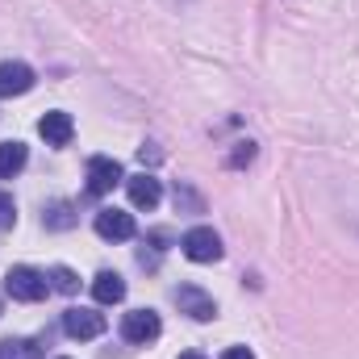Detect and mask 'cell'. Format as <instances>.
I'll return each instance as SVG.
<instances>
[{
    "label": "cell",
    "mask_w": 359,
    "mask_h": 359,
    "mask_svg": "<svg viewBox=\"0 0 359 359\" xmlns=\"http://www.w3.org/2000/svg\"><path fill=\"white\" fill-rule=\"evenodd\" d=\"M138 159H142V163H159V159H163V151H159L155 142H142V147H138Z\"/></svg>",
    "instance_id": "obj_18"
},
{
    "label": "cell",
    "mask_w": 359,
    "mask_h": 359,
    "mask_svg": "<svg viewBox=\"0 0 359 359\" xmlns=\"http://www.w3.org/2000/svg\"><path fill=\"white\" fill-rule=\"evenodd\" d=\"M255 159V142H234V155H230V168H247Z\"/></svg>",
    "instance_id": "obj_16"
},
{
    "label": "cell",
    "mask_w": 359,
    "mask_h": 359,
    "mask_svg": "<svg viewBox=\"0 0 359 359\" xmlns=\"http://www.w3.org/2000/svg\"><path fill=\"white\" fill-rule=\"evenodd\" d=\"M34 88V67L21 59H4L0 63V96H25Z\"/></svg>",
    "instance_id": "obj_8"
},
{
    "label": "cell",
    "mask_w": 359,
    "mask_h": 359,
    "mask_svg": "<svg viewBox=\"0 0 359 359\" xmlns=\"http://www.w3.org/2000/svg\"><path fill=\"white\" fill-rule=\"evenodd\" d=\"M180 359H205V355H201V351H184Z\"/></svg>",
    "instance_id": "obj_20"
},
{
    "label": "cell",
    "mask_w": 359,
    "mask_h": 359,
    "mask_svg": "<svg viewBox=\"0 0 359 359\" xmlns=\"http://www.w3.org/2000/svg\"><path fill=\"white\" fill-rule=\"evenodd\" d=\"M92 297H96L100 305H117V301L126 297V280H121L117 271H100V276L92 280Z\"/></svg>",
    "instance_id": "obj_11"
},
{
    "label": "cell",
    "mask_w": 359,
    "mask_h": 359,
    "mask_svg": "<svg viewBox=\"0 0 359 359\" xmlns=\"http://www.w3.org/2000/svg\"><path fill=\"white\" fill-rule=\"evenodd\" d=\"M38 134L50 142V147H67L72 142V134H76V121H72V113H46L42 121H38Z\"/></svg>",
    "instance_id": "obj_10"
},
{
    "label": "cell",
    "mask_w": 359,
    "mask_h": 359,
    "mask_svg": "<svg viewBox=\"0 0 359 359\" xmlns=\"http://www.w3.org/2000/svg\"><path fill=\"white\" fill-rule=\"evenodd\" d=\"M13 222H17V205H13V196H8V192H0V226H4V230H13Z\"/></svg>",
    "instance_id": "obj_17"
},
{
    "label": "cell",
    "mask_w": 359,
    "mask_h": 359,
    "mask_svg": "<svg viewBox=\"0 0 359 359\" xmlns=\"http://www.w3.org/2000/svg\"><path fill=\"white\" fill-rule=\"evenodd\" d=\"M126 188H130V201H134V209H155L159 201H163V188H159V180L151 176V172H138V176L126 180Z\"/></svg>",
    "instance_id": "obj_9"
},
{
    "label": "cell",
    "mask_w": 359,
    "mask_h": 359,
    "mask_svg": "<svg viewBox=\"0 0 359 359\" xmlns=\"http://www.w3.org/2000/svg\"><path fill=\"white\" fill-rule=\"evenodd\" d=\"M159 330H163V322H159V313H151V309H130V313L121 318V339L134 343V347L155 343Z\"/></svg>",
    "instance_id": "obj_3"
},
{
    "label": "cell",
    "mask_w": 359,
    "mask_h": 359,
    "mask_svg": "<svg viewBox=\"0 0 359 359\" xmlns=\"http://www.w3.org/2000/svg\"><path fill=\"white\" fill-rule=\"evenodd\" d=\"M121 180H126V172H121V163H117V159H109V155H92V159H88V192H92V196L113 192Z\"/></svg>",
    "instance_id": "obj_4"
},
{
    "label": "cell",
    "mask_w": 359,
    "mask_h": 359,
    "mask_svg": "<svg viewBox=\"0 0 359 359\" xmlns=\"http://www.w3.org/2000/svg\"><path fill=\"white\" fill-rule=\"evenodd\" d=\"M4 292H8L13 301L34 305V301H42V297L50 292V280H46V271L29 268V264H17V268H8V276H4Z\"/></svg>",
    "instance_id": "obj_1"
},
{
    "label": "cell",
    "mask_w": 359,
    "mask_h": 359,
    "mask_svg": "<svg viewBox=\"0 0 359 359\" xmlns=\"http://www.w3.org/2000/svg\"><path fill=\"white\" fill-rule=\"evenodd\" d=\"M222 359H255V355H251L247 347H226V351H222Z\"/></svg>",
    "instance_id": "obj_19"
},
{
    "label": "cell",
    "mask_w": 359,
    "mask_h": 359,
    "mask_svg": "<svg viewBox=\"0 0 359 359\" xmlns=\"http://www.w3.org/2000/svg\"><path fill=\"white\" fill-rule=\"evenodd\" d=\"M180 251H184V259H192V264H217V259H222V234L209 230V226H192V230L180 238Z\"/></svg>",
    "instance_id": "obj_2"
},
{
    "label": "cell",
    "mask_w": 359,
    "mask_h": 359,
    "mask_svg": "<svg viewBox=\"0 0 359 359\" xmlns=\"http://www.w3.org/2000/svg\"><path fill=\"white\" fill-rule=\"evenodd\" d=\"M25 159H29L25 142H0V180H13L25 168Z\"/></svg>",
    "instance_id": "obj_12"
},
{
    "label": "cell",
    "mask_w": 359,
    "mask_h": 359,
    "mask_svg": "<svg viewBox=\"0 0 359 359\" xmlns=\"http://www.w3.org/2000/svg\"><path fill=\"white\" fill-rule=\"evenodd\" d=\"M46 280H50V288H59V292H67V297L80 288V276H76L72 268H50L46 271Z\"/></svg>",
    "instance_id": "obj_15"
},
{
    "label": "cell",
    "mask_w": 359,
    "mask_h": 359,
    "mask_svg": "<svg viewBox=\"0 0 359 359\" xmlns=\"http://www.w3.org/2000/svg\"><path fill=\"white\" fill-rule=\"evenodd\" d=\"M176 305H180V313H188L192 322H213V318H217L213 297H209V292H201L196 284H180V288H176Z\"/></svg>",
    "instance_id": "obj_6"
},
{
    "label": "cell",
    "mask_w": 359,
    "mask_h": 359,
    "mask_svg": "<svg viewBox=\"0 0 359 359\" xmlns=\"http://www.w3.org/2000/svg\"><path fill=\"white\" fill-rule=\"evenodd\" d=\"M0 359H42V347L34 339H4L0 343Z\"/></svg>",
    "instance_id": "obj_13"
},
{
    "label": "cell",
    "mask_w": 359,
    "mask_h": 359,
    "mask_svg": "<svg viewBox=\"0 0 359 359\" xmlns=\"http://www.w3.org/2000/svg\"><path fill=\"white\" fill-rule=\"evenodd\" d=\"M42 222H46L50 230H72V226H76V213H72V205H67V201H59V205H50V209H46V217H42Z\"/></svg>",
    "instance_id": "obj_14"
},
{
    "label": "cell",
    "mask_w": 359,
    "mask_h": 359,
    "mask_svg": "<svg viewBox=\"0 0 359 359\" xmlns=\"http://www.w3.org/2000/svg\"><path fill=\"white\" fill-rule=\"evenodd\" d=\"M63 330H67V339H100L104 334V313H96V309H67L63 313Z\"/></svg>",
    "instance_id": "obj_7"
},
{
    "label": "cell",
    "mask_w": 359,
    "mask_h": 359,
    "mask_svg": "<svg viewBox=\"0 0 359 359\" xmlns=\"http://www.w3.org/2000/svg\"><path fill=\"white\" fill-rule=\"evenodd\" d=\"M96 234L104 238V243H126V238H134V217L126 213V209H96Z\"/></svg>",
    "instance_id": "obj_5"
}]
</instances>
